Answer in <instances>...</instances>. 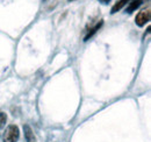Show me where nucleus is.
I'll return each instance as SVG.
<instances>
[{
  "label": "nucleus",
  "mask_w": 151,
  "mask_h": 142,
  "mask_svg": "<svg viewBox=\"0 0 151 142\" xmlns=\"http://www.w3.org/2000/svg\"><path fill=\"white\" fill-rule=\"evenodd\" d=\"M20 130L19 127L15 125H9L2 136V142H17L19 140Z\"/></svg>",
  "instance_id": "nucleus-1"
},
{
  "label": "nucleus",
  "mask_w": 151,
  "mask_h": 142,
  "mask_svg": "<svg viewBox=\"0 0 151 142\" xmlns=\"http://www.w3.org/2000/svg\"><path fill=\"white\" fill-rule=\"evenodd\" d=\"M150 20V9H144V11H141L135 19V22L138 27H143L145 26V23H148Z\"/></svg>",
  "instance_id": "nucleus-2"
},
{
  "label": "nucleus",
  "mask_w": 151,
  "mask_h": 142,
  "mask_svg": "<svg viewBox=\"0 0 151 142\" xmlns=\"http://www.w3.org/2000/svg\"><path fill=\"white\" fill-rule=\"evenodd\" d=\"M23 130H24V138H26L27 142H36V138H35L32 128L28 125H24Z\"/></svg>",
  "instance_id": "nucleus-3"
},
{
  "label": "nucleus",
  "mask_w": 151,
  "mask_h": 142,
  "mask_svg": "<svg viewBox=\"0 0 151 142\" xmlns=\"http://www.w3.org/2000/svg\"><path fill=\"white\" fill-rule=\"evenodd\" d=\"M129 1H132V0H119V1H117V2L114 5L113 7H112L111 13H112V14H115L116 12H119L120 9H122V7H123L124 5L129 4Z\"/></svg>",
  "instance_id": "nucleus-4"
},
{
  "label": "nucleus",
  "mask_w": 151,
  "mask_h": 142,
  "mask_svg": "<svg viewBox=\"0 0 151 142\" xmlns=\"http://www.w3.org/2000/svg\"><path fill=\"white\" fill-rule=\"evenodd\" d=\"M143 0H132V2H129V6L127 7V13H132L135 9H137L141 5H142Z\"/></svg>",
  "instance_id": "nucleus-5"
},
{
  "label": "nucleus",
  "mask_w": 151,
  "mask_h": 142,
  "mask_svg": "<svg viewBox=\"0 0 151 142\" xmlns=\"http://www.w3.org/2000/svg\"><path fill=\"white\" fill-rule=\"evenodd\" d=\"M101 26H102V21H100L98 25H95L94 27H93V28H92V29L88 32V34L85 36V41H88V38H90V37H92V36L94 35L95 33H96V32L100 29V27H101Z\"/></svg>",
  "instance_id": "nucleus-6"
},
{
  "label": "nucleus",
  "mask_w": 151,
  "mask_h": 142,
  "mask_svg": "<svg viewBox=\"0 0 151 142\" xmlns=\"http://www.w3.org/2000/svg\"><path fill=\"white\" fill-rule=\"evenodd\" d=\"M7 121V115L4 112H0V127H4Z\"/></svg>",
  "instance_id": "nucleus-7"
},
{
  "label": "nucleus",
  "mask_w": 151,
  "mask_h": 142,
  "mask_svg": "<svg viewBox=\"0 0 151 142\" xmlns=\"http://www.w3.org/2000/svg\"><path fill=\"white\" fill-rule=\"evenodd\" d=\"M99 1H100V2H102V4H108L111 0H99Z\"/></svg>",
  "instance_id": "nucleus-8"
},
{
  "label": "nucleus",
  "mask_w": 151,
  "mask_h": 142,
  "mask_svg": "<svg viewBox=\"0 0 151 142\" xmlns=\"http://www.w3.org/2000/svg\"><path fill=\"white\" fill-rule=\"evenodd\" d=\"M69 1H71V0H69Z\"/></svg>",
  "instance_id": "nucleus-9"
}]
</instances>
